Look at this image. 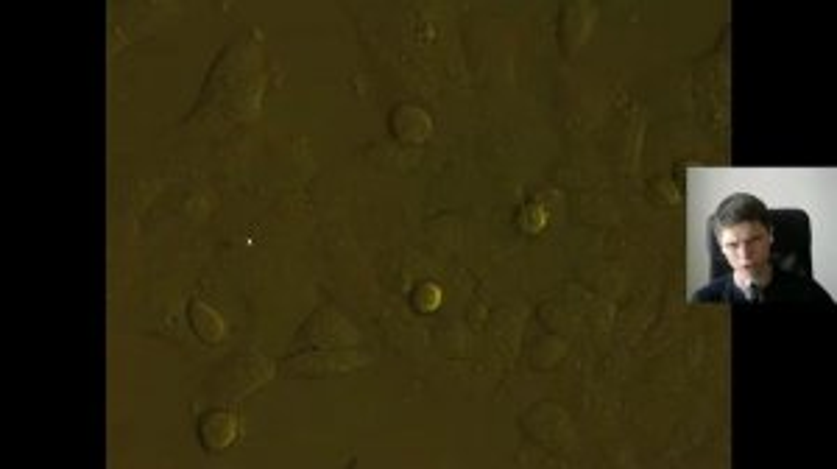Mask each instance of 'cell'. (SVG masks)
<instances>
[{
    "label": "cell",
    "instance_id": "cell-4",
    "mask_svg": "<svg viewBox=\"0 0 837 469\" xmlns=\"http://www.w3.org/2000/svg\"><path fill=\"white\" fill-rule=\"evenodd\" d=\"M391 132L402 143H422L430 132V118L422 109L399 107L391 115Z\"/></svg>",
    "mask_w": 837,
    "mask_h": 469
},
{
    "label": "cell",
    "instance_id": "cell-5",
    "mask_svg": "<svg viewBox=\"0 0 837 469\" xmlns=\"http://www.w3.org/2000/svg\"><path fill=\"white\" fill-rule=\"evenodd\" d=\"M187 319H190V327H193V333L199 335L204 344H218L221 338H224V319L215 313L213 308H207L201 299H193L190 305H187Z\"/></svg>",
    "mask_w": 837,
    "mask_h": 469
},
{
    "label": "cell",
    "instance_id": "cell-6",
    "mask_svg": "<svg viewBox=\"0 0 837 469\" xmlns=\"http://www.w3.org/2000/svg\"><path fill=\"white\" fill-rule=\"evenodd\" d=\"M366 358H355V355H321V358H305V361L299 363L302 366V372H296V375H330V372H349V369H355L358 363H363Z\"/></svg>",
    "mask_w": 837,
    "mask_h": 469
},
{
    "label": "cell",
    "instance_id": "cell-1",
    "mask_svg": "<svg viewBox=\"0 0 837 469\" xmlns=\"http://www.w3.org/2000/svg\"><path fill=\"white\" fill-rule=\"evenodd\" d=\"M715 229H718L720 246L726 249L729 260H734L737 274L743 271L745 263H754V274H757V266L768 257V232L762 229V218L740 215V204L734 199L723 204Z\"/></svg>",
    "mask_w": 837,
    "mask_h": 469
},
{
    "label": "cell",
    "instance_id": "cell-2",
    "mask_svg": "<svg viewBox=\"0 0 837 469\" xmlns=\"http://www.w3.org/2000/svg\"><path fill=\"white\" fill-rule=\"evenodd\" d=\"M302 335H307L310 347L313 349H335L341 344H352L358 333L335 313V310H319L310 322L305 324Z\"/></svg>",
    "mask_w": 837,
    "mask_h": 469
},
{
    "label": "cell",
    "instance_id": "cell-3",
    "mask_svg": "<svg viewBox=\"0 0 837 469\" xmlns=\"http://www.w3.org/2000/svg\"><path fill=\"white\" fill-rule=\"evenodd\" d=\"M196 433H199V442L204 444V450L218 453V450H224L226 444L235 439V433H238V419L229 414V411H207V414L199 416Z\"/></svg>",
    "mask_w": 837,
    "mask_h": 469
}]
</instances>
